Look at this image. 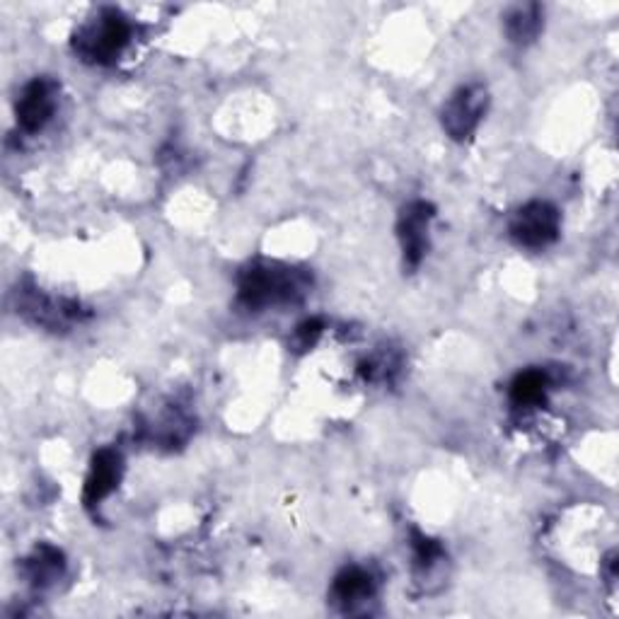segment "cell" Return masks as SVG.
<instances>
[{"instance_id":"obj_13","label":"cell","mask_w":619,"mask_h":619,"mask_svg":"<svg viewBox=\"0 0 619 619\" xmlns=\"http://www.w3.org/2000/svg\"><path fill=\"white\" fill-rule=\"evenodd\" d=\"M320 334H322V322L320 320H310L306 324H300V327H298L300 349H310V346L318 342Z\"/></svg>"},{"instance_id":"obj_3","label":"cell","mask_w":619,"mask_h":619,"mask_svg":"<svg viewBox=\"0 0 619 619\" xmlns=\"http://www.w3.org/2000/svg\"><path fill=\"white\" fill-rule=\"evenodd\" d=\"M488 107V92L484 85L472 83L465 85L458 92L445 102L441 112V124L453 140H467L476 128H480L482 119Z\"/></svg>"},{"instance_id":"obj_5","label":"cell","mask_w":619,"mask_h":619,"mask_svg":"<svg viewBox=\"0 0 619 619\" xmlns=\"http://www.w3.org/2000/svg\"><path fill=\"white\" fill-rule=\"evenodd\" d=\"M433 219V206L426 201H411L401 209L397 235L405 252V264L417 269L429 249V223Z\"/></svg>"},{"instance_id":"obj_6","label":"cell","mask_w":619,"mask_h":619,"mask_svg":"<svg viewBox=\"0 0 619 619\" xmlns=\"http://www.w3.org/2000/svg\"><path fill=\"white\" fill-rule=\"evenodd\" d=\"M53 110H57V83L49 78L32 81L17 100V124L27 134H37L45 128Z\"/></svg>"},{"instance_id":"obj_10","label":"cell","mask_w":619,"mask_h":619,"mask_svg":"<svg viewBox=\"0 0 619 619\" xmlns=\"http://www.w3.org/2000/svg\"><path fill=\"white\" fill-rule=\"evenodd\" d=\"M547 387H549V380L545 373L525 371L513 380V385H510V399H513V405L520 409L540 407L542 401L547 399Z\"/></svg>"},{"instance_id":"obj_11","label":"cell","mask_w":619,"mask_h":619,"mask_svg":"<svg viewBox=\"0 0 619 619\" xmlns=\"http://www.w3.org/2000/svg\"><path fill=\"white\" fill-rule=\"evenodd\" d=\"M63 571V554L49 545H41L35 554L27 559V573L29 581L35 585H49L61 575Z\"/></svg>"},{"instance_id":"obj_8","label":"cell","mask_w":619,"mask_h":619,"mask_svg":"<svg viewBox=\"0 0 619 619\" xmlns=\"http://www.w3.org/2000/svg\"><path fill=\"white\" fill-rule=\"evenodd\" d=\"M373 593H375L373 575L363 569H358V567L344 569L339 575H336L334 585H332L334 601L344 605L346 610H351L354 605L363 603V601H371Z\"/></svg>"},{"instance_id":"obj_1","label":"cell","mask_w":619,"mask_h":619,"mask_svg":"<svg viewBox=\"0 0 619 619\" xmlns=\"http://www.w3.org/2000/svg\"><path fill=\"white\" fill-rule=\"evenodd\" d=\"M312 278L300 269L284 264H252L240 276V302L247 310L296 302L310 290Z\"/></svg>"},{"instance_id":"obj_4","label":"cell","mask_w":619,"mask_h":619,"mask_svg":"<svg viewBox=\"0 0 619 619\" xmlns=\"http://www.w3.org/2000/svg\"><path fill=\"white\" fill-rule=\"evenodd\" d=\"M561 215L549 201H530L518 209L510 223V235L520 247L545 249L559 237Z\"/></svg>"},{"instance_id":"obj_9","label":"cell","mask_w":619,"mask_h":619,"mask_svg":"<svg viewBox=\"0 0 619 619\" xmlns=\"http://www.w3.org/2000/svg\"><path fill=\"white\" fill-rule=\"evenodd\" d=\"M504 25H506V35L513 45H530V41H535L542 32V8L535 3L510 8Z\"/></svg>"},{"instance_id":"obj_12","label":"cell","mask_w":619,"mask_h":619,"mask_svg":"<svg viewBox=\"0 0 619 619\" xmlns=\"http://www.w3.org/2000/svg\"><path fill=\"white\" fill-rule=\"evenodd\" d=\"M443 559V547L438 545L436 540H429V537H421L417 535L414 542V561L419 569H431L433 564Z\"/></svg>"},{"instance_id":"obj_7","label":"cell","mask_w":619,"mask_h":619,"mask_svg":"<svg viewBox=\"0 0 619 619\" xmlns=\"http://www.w3.org/2000/svg\"><path fill=\"white\" fill-rule=\"evenodd\" d=\"M119 480H122V455L116 450L104 448L95 455L90 476L85 482V504L97 506L102 498L110 496Z\"/></svg>"},{"instance_id":"obj_2","label":"cell","mask_w":619,"mask_h":619,"mask_svg":"<svg viewBox=\"0 0 619 619\" xmlns=\"http://www.w3.org/2000/svg\"><path fill=\"white\" fill-rule=\"evenodd\" d=\"M132 39V25L116 10H104L92 25L78 32L73 47L83 61L112 63Z\"/></svg>"}]
</instances>
